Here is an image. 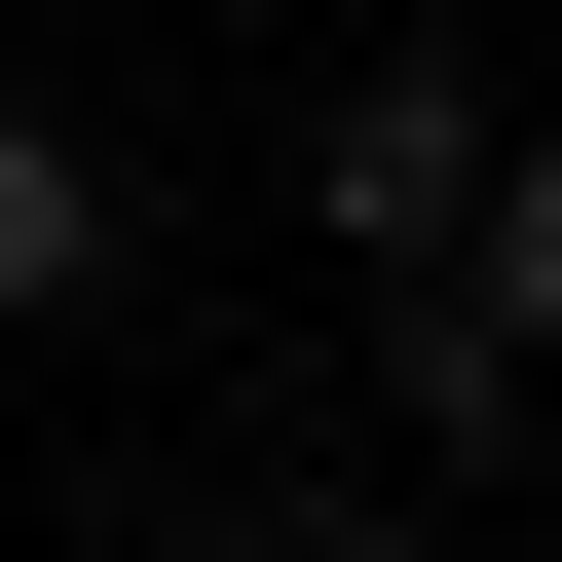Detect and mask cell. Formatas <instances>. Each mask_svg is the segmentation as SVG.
<instances>
[{
    "instance_id": "cell-4",
    "label": "cell",
    "mask_w": 562,
    "mask_h": 562,
    "mask_svg": "<svg viewBox=\"0 0 562 562\" xmlns=\"http://www.w3.org/2000/svg\"><path fill=\"white\" fill-rule=\"evenodd\" d=\"M262 562H450V525H413V487H338V525H262Z\"/></svg>"
},
{
    "instance_id": "cell-3",
    "label": "cell",
    "mask_w": 562,
    "mask_h": 562,
    "mask_svg": "<svg viewBox=\"0 0 562 562\" xmlns=\"http://www.w3.org/2000/svg\"><path fill=\"white\" fill-rule=\"evenodd\" d=\"M487 301H525V338H562V113H525V150H487Z\"/></svg>"
},
{
    "instance_id": "cell-1",
    "label": "cell",
    "mask_w": 562,
    "mask_h": 562,
    "mask_svg": "<svg viewBox=\"0 0 562 562\" xmlns=\"http://www.w3.org/2000/svg\"><path fill=\"white\" fill-rule=\"evenodd\" d=\"M487 150H525V113H487L450 38H375V76L301 113V225H338V301H375V262H487Z\"/></svg>"
},
{
    "instance_id": "cell-2",
    "label": "cell",
    "mask_w": 562,
    "mask_h": 562,
    "mask_svg": "<svg viewBox=\"0 0 562 562\" xmlns=\"http://www.w3.org/2000/svg\"><path fill=\"white\" fill-rule=\"evenodd\" d=\"M76 301H113V150H76V113H0V338H76Z\"/></svg>"
}]
</instances>
